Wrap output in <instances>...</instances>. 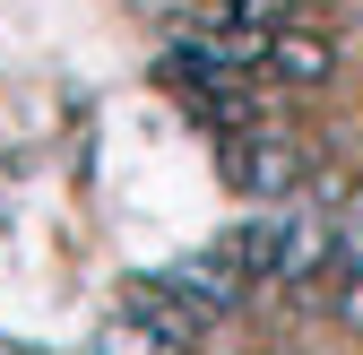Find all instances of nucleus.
I'll return each instance as SVG.
<instances>
[{
	"instance_id": "1",
	"label": "nucleus",
	"mask_w": 363,
	"mask_h": 355,
	"mask_svg": "<svg viewBox=\"0 0 363 355\" xmlns=\"http://www.w3.org/2000/svg\"><path fill=\"white\" fill-rule=\"evenodd\" d=\"M225 173H234L251 200H286L294 191V156H286V139H268L259 121H242L234 139H225Z\"/></svg>"
},
{
	"instance_id": "2",
	"label": "nucleus",
	"mask_w": 363,
	"mask_h": 355,
	"mask_svg": "<svg viewBox=\"0 0 363 355\" xmlns=\"http://www.w3.org/2000/svg\"><path fill=\"white\" fill-rule=\"evenodd\" d=\"M259 78H329V43L320 35H303V26H277L268 35V53H259Z\"/></svg>"
},
{
	"instance_id": "3",
	"label": "nucleus",
	"mask_w": 363,
	"mask_h": 355,
	"mask_svg": "<svg viewBox=\"0 0 363 355\" xmlns=\"http://www.w3.org/2000/svg\"><path fill=\"white\" fill-rule=\"evenodd\" d=\"M337 321H346V329H363V278H346V286H337Z\"/></svg>"
}]
</instances>
